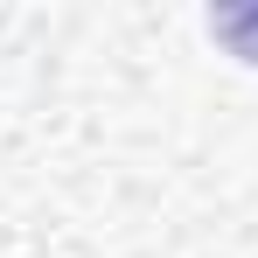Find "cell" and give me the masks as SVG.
<instances>
[{"instance_id":"obj_1","label":"cell","mask_w":258,"mask_h":258,"mask_svg":"<svg viewBox=\"0 0 258 258\" xmlns=\"http://www.w3.org/2000/svg\"><path fill=\"white\" fill-rule=\"evenodd\" d=\"M210 35L237 63H258V7H230V14H210Z\"/></svg>"}]
</instances>
